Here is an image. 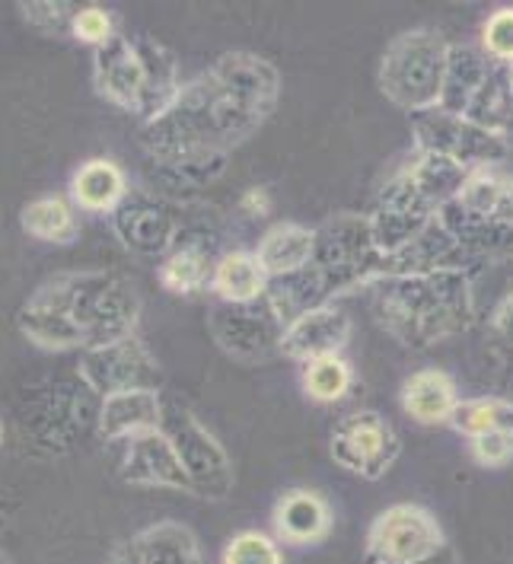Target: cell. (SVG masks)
Segmentation results:
<instances>
[{
    "label": "cell",
    "instance_id": "obj_1",
    "mask_svg": "<svg viewBox=\"0 0 513 564\" xmlns=\"http://www.w3.org/2000/svg\"><path fill=\"white\" fill-rule=\"evenodd\" d=\"M281 74L252 52H227L182 84L173 106L141 124V148L156 176L176 188H201L272 119Z\"/></svg>",
    "mask_w": 513,
    "mask_h": 564
},
{
    "label": "cell",
    "instance_id": "obj_2",
    "mask_svg": "<svg viewBox=\"0 0 513 564\" xmlns=\"http://www.w3.org/2000/svg\"><path fill=\"white\" fill-rule=\"evenodd\" d=\"M141 297L116 271H61L42 281L17 313L20 335L42 351H90L131 338Z\"/></svg>",
    "mask_w": 513,
    "mask_h": 564
},
{
    "label": "cell",
    "instance_id": "obj_3",
    "mask_svg": "<svg viewBox=\"0 0 513 564\" xmlns=\"http://www.w3.org/2000/svg\"><path fill=\"white\" fill-rule=\"evenodd\" d=\"M373 316L408 351H427L476 323V291L469 268L383 278L373 284Z\"/></svg>",
    "mask_w": 513,
    "mask_h": 564
},
{
    "label": "cell",
    "instance_id": "obj_4",
    "mask_svg": "<svg viewBox=\"0 0 513 564\" xmlns=\"http://www.w3.org/2000/svg\"><path fill=\"white\" fill-rule=\"evenodd\" d=\"M447 55L450 42L440 32H399L380 58L376 84L395 109H405L408 116L427 112L440 102Z\"/></svg>",
    "mask_w": 513,
    "mask_h": 564
},
{
    "label": "cell",
    "instance_id": "obj_5",
    "mask_svg": "<svg viewBox=\"0 0 513 564\" xmlns=\"http://www.w3.org/2000/svg\"><path fill=\"white\" fill-rule=\"evenodd\" d=\"M437 220L476 259L479 252L511 246L513 176L501 170H476L454 202L440 208Z\"/></svg>",
    "mask_w": 513,
    "mask_h": 564
},
{
    "label": "cell",
    "instance_id": "obj_6",
    "mask_svg": "<svg viewBox=\"0 0 513 564\" xmlns=\"http://www.w3.org/2000/svg\"><path fill=\"white\" fill-rule=\"evenodd\" d=\"M383 262L386 259L373 246L367 214L341 210L316 227V252L309 265L332 300L383 281Z\"/></svg>",
    "mask_w": 513,
    "mask_h": 564
},
{
    "label": "cell",
    "instance_id": "obj_7",
    "mask_svg": "<svg viewBox=\"0 0 513 564\" xmlns=\"http://www.w3.org/2000/svg\"><path fill=\"white\" fill-rule=\"evenodd\" d=\"M160 431L170 437V444L176 446V456L188 476L192 495H198L205 501H223L233 491L237 473H233L230 453L182 402L166 399Z\"/></svg>",
    "mask_w": 513,
    "mask_h": 564
},
{
    "label": "cell",
    "instance_id": "obj_8",
    "mask_svg": "<svg viewBox=\"0 0 513 564\" xmlns=\"http://www.w3.org/2000/svg\"><path fill=\"white\" fill-rule=\"evenodd\" d=\"M412 141L418 153L447 156L469 173L498 170L511 156V138H501L466 116L444 112L440 106L412 116Z\"/></svg>",
    "mask_w": 513,
    "mask_h": 564
},
{
    "label": "cell",
    "instance_id": "obj_9",
    "mask_svg": "<svg viewBox=\"0 0 513 564\" xmlns=\"http://www.w3.org/2000/svg\"><path fill=\"white\" fill-rule=\"evenodd\" d=\"M447 542L440 520L422 505L380 510L363 535V564H418L437 555Z\"/></svg>",
    "mask_w": 513,
    "mask_h": 564
},
{
    "label": "cell",
    "instance_id": "obj_10",
    "mask_svg": "<svg viewBox=\"0 0 513 564\" xmlns=\"http://www.w3.org/2000/svg\"><path fill=\"white\" fill-rule=\"evenodd\" d=\"M329 453L335 466H341L345 473L367 481H380L402 456V441L399 431L380 412L361 409L335 424Z\"/></svg>",
    "mask_w": 513,
    "mask_h": 564
},
{
    "label": "cell",
    "instance_id": "obj_11",
    "mask_svg": "<svg viewBox=\"0 0 513 564\" xmlns=\"http://www.w3.org/2000/svg\"><path fill=\"white\" fill-rule=\"evenodd\" d=\"M217 348L240 364H269L281 357L284 323L277 319L269 300L259 303H217L208 313Z\"/></svg>",
    "mask_w": 513,
    "mask_h": 564
},
{
    "label": "cell",
    "instance_id": "obj_12",
    "mask_svg": "<svg viewBox=\"0 0 513 564\" xmlns=\"http://www.w3.org/2000/svg\"><path fill=\"white\" fill-rule=\"evenodd\" d=\"M77 377L96 399L131 392V389H156L160 392L163 387V367L138 335L84 351L80 364H77Z\"/></svg>",
    "mask_w": 513,
    "mask_h": 564
},
{
    "label": "cell",
    "instance_id": "obj_13",
    "mask_svg": "<svg viewBox=\"0 0 513 564\" xmlns=\"http://www.w3.org/2000/svg\"><path fill=\"white\" fill-rule=\"evenodd\" d=\"M92 87L128 116H144L148 102V58L141 39L112 35L102 48L92 52Z\"/></svg>",
    "mask_w": 513,
    "mask_h": 564
},
{
    "label": "cell",
    "instance_id": "obj_14",
    "mask_svg": "<svg viewBox=\"0 0 513 564\" xmlns=\"http://www.w3.org/2000/svg\"><path fill=\"white\" fill-rule=\"evenodd\" d=\"M112 230L128 252L148 259H166L182 237L176 214L148 192H128L112 214Z\"/></svg>",
    "mask_w": 513,
    "mask_h": 564
},
{
    "label": "cell",
    "instance_id": "obj_15",
    "mask_svg": "<svg viewBox=\"0 0 513 564\" xmlns=\"http://www.w3.org/2000/svg\"><path fill=\"white\" fill-rule=\"evenodd\" d=\"M96 415H99V399L90 389L84 387L77 392L70 387H58L55 395L35 405V415H26V434H32L35 444L64 453L77 444V434H84L90 424L96 427Z\"/></svg>",
    "mask_w": 513,
    "mask_h": 564
},
{
    "label": "cell",
    "instance_id": "obj_16",
    "mask_svg": "<svg viewBox=\"0 0 513 564\" xmlns=\"http://www.w3.org/2000/svg\"><path fill=\"white\" fill-rule=\"evenodd\" d=\"M119 476L124 485H134V488H166V491L192 495V485H188V476L176 456V446L170 444V437L160 427L144 431L121 444Z\"/></svg>",
    "mask_w": 513,
    "mask_h": 564
},
{
    "label": "cell",
    "instance_id": "obj_17",
    "mask_svg": "<svg viewBox=\"0 0 513 564\" xmlns=\"http://www.w3.org/2000/svg\"><path fill=\"white\" fill-rule=\"evenodd\" d=\"M351 332H354V323H351L348 310H341L335 303L316 306L284 328L281 357L309 364L319 357L341 355L351 341Z\"/></svg>",
    "mask_w": 513,
    "mask_h": 564
},
{
    "label": "cell",
    "instance_id": "obj_18",
    "mask_svg": "<svg viewBox=\"0 0 513 564\" xmlns=\"http://www.w3.org/2000/svg\"><path fill=\"white\" fill-rule=\"evenodd\" d=\"M109 564H205V555L185 523L160 520L121 542Z\"/></svg>",
    "mask_w": 513,
    "mask_h": 564
},
{
    "label": "cell",
    "instance_id": "obj_19",
    "mask_svg": "<svg viewBox=\"0 0 513 564\" xmlns=\"http://www.w3.org/2000/svg\"><path fill=\"white\" fill-rule=\"evenodd\" d=\"M332 507L323 495L309 488H291L277 498L272 510L274 539L294 549L319 545L332 533Z\"/></svg>",
    "mask_w": 513,
    "mask_h": 564
},
{
    "label": "cell",
    "instance_id": "obj_20",
    "mask_svg": "<svg viewBox=\"0 0 513 564\" xmlns=\"http://www.w3.org/2000/svg\"><path fill=\"white\" fill-rule=\"evenodd\" d=\"M166 399L156 389H131L99 399V415H96V434L109 444H124L144 431L160 427Z\"/></svg>",
    "mask_w": 513,
    "mask_h": 564
},
{
    "label": "cell",
    "instance_id": "obj_21",
    "mask_svg": "<svg viewBox=\"0 0 513 564\" xmlns=\"http://www.w3.org/2000/svg\"><path fill=\"white\" fill-rule=\"evenodd\" d=\"M491 67H494V61L488 58L482 48L466 45V42H450L444 89H440L437 106L444 112H454V116H469V109H472L476 96L482 93Z\"/></svg>",
    "mask_w": 513,
    "mask_h": 564
},
{
    "label": "cell",
    "instance_id": "obj_22",
    "mask_svg": "<svg viewBox=\"0 0 513 564\" xmlns=\"http://www.w3.org/2000/svg\"><path fill=\"white\" fill-rule=\"evenodd\" d=\"M459 389L447 370L424 367L402 383V409L418 424H450L459 409Z\"/></svg>",
    "mask_w": 513,
    "mask_h": 564
},
{
    "label": "cell",
    "instance_id": "obj_23",
    "mask_svg": "<svg viewBox=\"0 0 513 564\" xmlns=\"http://www.w3.org/2000/svg\"><path fill=\"white\" fill-rule=\"evenodd\" d=\"M128 176L116 160L109 156H92L80 163V170L70 176V202L80 210L92 214H116L121 202L128 198Z\"/></svg>",
    "mask_w": 513,
    "mask_h": 564
},
{
    "label": "cell",
    "instance_id": "obj_24",
    "mask_svg": "<svg viewBox=\"0 0 513 564\" xmlns=\"http://www.w3.org/2000/svg\"><path fill=\"white\" fill-rule=\"evenodd\" d=\"M316 252V227H303L294 220L274 224L265 237L259 239L255 259L262 262L269 278H287L297 274L313 262Z\"/></svg>",
    "mask_w": 513,
    "mask_h": 564
},
{
    "label": "cell",
    "instance_id": "obj_25",
    "mask_svg": "<svg viewBox=\"0 0 513 564\" xmlns=\"http://www.w3.org/2000/svg\"><path fill=\"white\" fill-rule=\"evenodd\" d=\"M220 256H214V249L205 239H182L173 246V252L160 262V284L170 294L192 297L201 294L205 288H211L214 265Z\"/></svg>",
    "mask_w": 513,
    "mask_h": 564
},
{
    "label": "cell",
    "instance_id": "obj_26",
    "mask_svg": "<svg viewBox=\"0 0 513 564\" xmlns=\"http://www.w3.org/2000/svg\"><path fill=\"white\" fill-rule=\"evenodd\" d=\"M269 284L272 278L265 274L255 252L233 249V252H223L214 265L211 291L220 303H259L269 294Z\"/></svg>",
    "mask_w": 513,
    "mask_h": 564
},
{
    "label": "cell",
    "instance_id": "obj_27",
    "mask_svg": "<svg viewBox=\"0 0 513 564\" xmlns=\"http://www.w3.org/2000/svg\"><path fill=\"white\" fill-rule=\"evenodd\" d=\"M402 176L415 185V192L422 195L430 208L440 214L444 205H450L456 195L462 192L466 178L472 176L466 166H459L447 156H434V153H412V160L399 170Z\"/></svg>",
    "mask_w": 513,
    "mask_h": 564
},
{
    "label": "cell",
    "instance_id": "obj_28",
    "mask_svg": "<svg viewBox=\"0 0 513 564\" xmlns=\"http://www.w3.org/2000/svg\"><path fill=\"white\" fill-rule=\"evenodd\" d=\"M20 227L23 234L42 242H55L67 246L80 234V220H77V205L61 198V195H42L20 210Z\"/></svg>",
    "mask_w": 513,
    "mask_h": 564
},
{
    "label": "cell",
    "instance_id": "obj_29",
    "mask_svg": "<svg viewBox=\"0 0 513 564\" xmlns=\"http://www.w3.org/2000/svg\"><path fill=\"white\" fill-rule=\"evenodd\" d=\"M476 124H482L488 131L511 138L513 134V89L507 80V64H494L488 80H484L482 93L476 96L469 116Z\"/></svg>",
    "mask_w": 513,
    "mask_h": 564
},
{
    "label": "cell",
    "instance_id": "obj_30",
    "mask_svg": "<svg viewBox=\"0 0 513 564\" xmlns=\"http://www.w3.org/2000/svg\"><path fill=\"white\" fill-rule=\"evenodd\" d=\"M456 434L462 437H482L491 431H513V402L498 395H479V399H462L459 409L450 417Z\"/></svg>",
    "mask_w": 513,
    "mask_h": 564
},
{
    "label": "cell",
    "instance_id": "obj_31",
    "mask_svg": "<svg viewBox=\"0 0 513 564\" xmlns=\"http://www.w3.org/2000/svg\"><path fill=\"white\" fill-rule=\"evenodd\" d=\"M351 387H354V370L341 355L303 364V392H306V399H313L319 405L341 402L351 392Z\"/></svg>",
    "mask_w": 513,
    "mask_h": 564
},
{
    "label": "cell",
    "instance_id": "obj_32",
    "mask_svg": "<svg viewBox=\"0 0 513 564\" xmlns=\"http://www.w3.org/2000/svg\"><path fill=\"white\" fill-rule=\"evenodd\" d=\"M220 564H284V555H281L277 539L269 533L242 530L223 545Z\"/></svg>",
    "mask_w": 513,
    "mask_h": 564
},
{
    "label": "cell",
    "instance_id": "obj_33",
    "mask_svg": "<svg viewBox=\"0 0 513 564\" xmlns=\"http://www.w3.org/2000/svg\"><path fill=\"white\" fill-rule=\"evenodd\" d=\"M77 3H67V0H32V3H20V13L23 20L35 26L39 32L45 35H58V32H70L74 26V17H77Z\"/></svg>",
    "mask_w": 513,
    "mask_h": 564
},
{
    "label": "cell",
    "instance_id": "obj_34",
    "mask_svg": "<svg viewBox=\"0 0 513 564\" xmlns=\"http://www.w3.org/2000/svg\"><path fill=\"white\" fill-rule=\"evenodd\" d=\"M482 52L494 64H513V7H501L484 20Z\"/></svg>",
    "mask_w": 513,
    "mask_h": 564
},
{
    "label": "cell",
    "instance_id": "obj_35",
    "mask_svg": "<svg viewBox=\"0 0 513 564\" xmlns=\"http://www.w3.org/2000/svg\"><path fill=\"white\" fill-rule=\"evenodd\" d=\"M70 35H74L77 42H87L92 48H102V45H106L112 35H119V32H116L112 13L92 3V7H80V10H77L74 26H70Z\"/></svg>",
    "mask_w": 513,
    "mask_h": 564
},
{
    "label": "cell",
    "instance_id": "obj_36",
    "mask_svg": "<svg viewBox=\"0 0 513 564\" xmlns=\"http://www.w3.org/2000/svg\"><path fill=\"white\" fill-rule=\"evenodd\" d=\"M469 453L482 469H504L513 463V431H491L469 441Z\"/></svg>",
    "mask_w": 513,
    "mask_h": 564
},
{
    "label": "cell",
    "instance_id": "obj_37",
    "mask_svg": "<svg viewBox=\"0 0 513 564\" xmlns=\"http://www.w3.org/2000/svg\"><path fill=\"white\" fill-rule=\"evenodd\" d=\"M491 332L504 345V351L513 355V291L494 306V313H491Z\"/></svg>",
    "mask_w": 513,
    "mask_h": 564
},
{
    "label": "cell",
    "instance_id": "obj_38",
    "mask_svg": "<svg viewBox=\"0 0 513 564\" xmlns=\"http://www.w3.org/2000/svg\"><path fill=\"white\" fill-rule=\"evenodd\" d=\"M240 210L245 217H269L272 214V195L262 185H252L240 195Z\"/></svg>",
    "mask_w": 513,
    "mask_h": 564
},
{
    "label": "cell",
    "instance_id": "obj_39",
    "mask_svg": "<svg viewBox=\"0 0 513 564\" xmlns=\"http://www.w3.org/2000/svg\"><path fill=\"white\" fill-rule=\"evenodd\" d=\"M418 564H462V562H459V555H456L454 545H444L437 555H430V558H424V562Z\"/></svg>",
    "mask_w": 513,
    "mask_h": 564
},
{
    "label": "cell",
    "instance_id": "obj_40",
    "mask_svg": "<svg viewBox=\"0 0 513 564\" xmlns=\"http://www.w3.org/2000/svg\"><path fill=\"white\" fill-rule=\"evenodd\" d=\"M0 564H13V558H10L7 552H0Z\"/></svg>",
    "mask_w": 513,
    "mask_h": 564
},
{
    "label": "cell",
    "instance_id": "obj_41",
    "mask_svg": "<svg viewBox=\"0 0 513 564\" xmlns=\"http://www.w3.org/2000/svg\"><path fill=\"white\" fill-rule=\"evenodd\" d=\"M507 80H511V89H513V64H507Z\"/></svg>",
    "mask_w": 513,
    "mask_h": 564
},
{
    "label": "cell",
    "instance_id": "obj_42",
    "mask_svg": "<svg viewBox=\"0 0 513 564\" xmlns=\"http://www.w3.org/2000/svg\"><path fill=\"white\" fill-rule=\"evenodd\" d=\"M0 441H3V431H0Z\"/></svg>",
    "mask_w": 513,
    "mask_h": 564
}]
</instances>
